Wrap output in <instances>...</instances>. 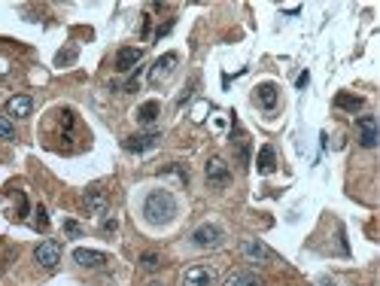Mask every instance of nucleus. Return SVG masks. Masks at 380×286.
I'll return each instance as SVG.
<instances>
[{
  "label": "nucleus",
  "instance_id": "18",
  "mask_svg": "<svg viewBox=\"0 0 380 286\" xmlns=\"http://www.w3.org/2000/svg\"><path fill=\"white\" fill-rule=\"evenodd\" d=\"M335 107H337V110H350V113H356V110H362V97L341 92V95L335 97Z\"/></svg>",
  "mask_w": 380,
  "mask_h": 286
},
{
  "label": "nucleus",
  "instance_id": "5",
  "mask_svg": "<svg viewBox=\"0 0 380 286\" xmlns=\"http://www.w3.org/2000/svg\"><path fill=\"white\" fill-rule=\"evenodd\" d=\"M34 259H37L40 268L52 271L55 265L61 262V243H58V241H43V243H37V250H34Z\"/></svg>",
  "mask_w": 380,
  "mask_h": 286
},
{
  "label": "nucleus",
  "instance_id": "12",
  "mask_svg": "<svg viewBox=\"0 0 380 286\" xmlns=\"http://www.w3.org/2000/svg\"><path fill=\"white\" fill-rule=\"evenodd\" d=\"M73 259L80 262L82 268H101V265L110 262V256L101 253V250H86V247H80V250H73Z\"/></svg>",
  "mask_w": 380,
  "mask_h": 286
},
{
  "label": "nucleus",
  "instance_id": "20",
  "mask_svg": "<svg viewBox=\"0 0 380 286\" xmlns=\"http://www.w3.org/2000/svg\"><path fill=\"white\" fill-rule=\"evenodd\" d=\"M140 265H143L146 271H158L161 265H165V259H161L158 253H143V256H140Z\"/></svg>",
  "mask_w": 380,
  "mask_h": 286
},
{
  "label": "nucleus",
  "instance_id": "25",
  "mask_svg": "<svg viewBox=\"0 0 380 286\" xmlns=\"http://www.w3.org/2000/svg\"><path fill=\"white\" fill-rule=\"evenodd\" d=\"M150 286H165V283H158V281H152V283H150Z\"/></svg>",
  "mask_w": 380,
  "mask_h": 286
},
{
  "label": "nucleus",
  "instance_id": "11",
  "mask_svg": "<svg viewBox=\"0 0 380 286\" xmlns=\"http://www.w3.org/2000/svg\"><path fill=\"white\" fill-rule=\"evenodd\" d=\"M158 141H161L158 131H150V134H134V137H128V141H125L122 146H125L128 152H146V150H156Z\"/></svg>",
  "mask_w": 380,
  "mask_h": 286
},
{
  "label": "nucleus",
  "instance_id": "23",
  "mask_svg": "<svg viewBox=\"0 0 380 286\" xmlns=\"http://www.w3.org/2000/svg\"><path fill=\"white\" fill-rule=\"evenodd\" d=\"M73 55H76L73 49H67V52H61V55H58V64H64V61H73Z\"/></svg>",
  "mask_w": 380,
  "mask_h": 286
},
{
  "label": "nucleus",
  "instance_id": "4",
  "mask_svg": "<svg viewBox=\"0 0 380 286\" xmlns=\"http://www.w3.org/2000/svg\"><path fill=\"white\" fill-rule=\"evenodd\" d=\"M204 177H207L210 189H225V186L231 183V171H228V165H225L222 158H210L207 171H204Z\"/></svg>",
  "mask_w": 380,
  "mask_h": 286
},
{
  "label": "nucleus",
  "instance_id": "7",
  "mask_svg": "<svg viewBox=\"0 0 380 286\" xmlns=\"http://www.w3.org/2000/svg\"><path fill=\"white\" fill-rule=\"evenodd\" d=\"M34 113V97L31 95H16L6 101V119H27Z\"/></svg>",
  "mask_w": 380,
  "mask_h": 286
},
{
  "label": "nucleus",
  "instance_id": "24",
  "mask_svg": "<svg viewBox=\"0 0 380 286\" xmlns=\"http://www.w3.org/2000/svg\"><path fill=\"white\" fill-rule=\"evenodd\" d=\"M116 228H119L116 219H104V232H116Z\"/></svg>",
  "mask_w": 380,
  "mask_h": 286
},
{
  "label": "nucleus",
  "instance_id": "6",
  "mask_svg": "<svg viewBox=\"0 0 380 286\" xmlns=\"http://www.w3.org/2000/svg\"><path fill=\"white\" fill-rule=\"evenodd\" d=\"M356 131H359V143H362L365 150H375L377 146V119L375 116H359Z\"/></svg>",
  "mask_w": 380,
  "mask_h": 286
},
{
  "label": "nucleus",
  "instance_id": "3",
  "mask_svg": "<svg viewBox=\"0 0 380 286\" xmlns=\"http://www.w3.org/2000/svg\"><path fill=\"white\" fill-rule=\"evenodd\" d=\"M225 238V232L219 226H213V222H204V226H198L192 232V243L195 247H201V250H213V247H219Z\"/></svg>",
  "mask_w": 380,
  "mask_h": 286
},
{
  "label": "nucleus",
  "instance_id": "8",
  "mask_svg": "<svg viewBox=\"0 0 380 286\" xmlns=\"http://www.w3.org/2000/svg\"><path fill=\"white\" fill-rule=\"evenodd\" d=\"M82 207H86V213H91V216H104V213H107V207H110L107 192L88 189L86 195H82Z\"/></svg>",
  "mask_w": 380,
  "mask_h": 286
},
{
  "label": "nucleus",
  "instance_id": "10",
  "mask_svg": "<svg viewBox=\"0 0 380 286\" xmlns=\"http://www.w3.org/2000/svg\"><path fill=\"white\" fill-rule=\"evenodd\" d=\"M140 58H143V49H137V46L119 49V55H116V71H119V73L134 71V67L140 64Z\"/></svg>",
  "mask_w": 380,
  "mask_h": 286
},
{
  "label": "nucleus",
  "instance_id": "9",
  "mask_svg": "<svg viewBox=\"0 0 380 286\" xmlns=\"http://www.w3.org/2000/svg\"><path fill=\"white\" fill-rule=\"evenodd\" d=\"M182 286H213V268H207V265H192V268H186Z\"/></svg>",
  "mask_w": 380,
  "mask_h": 286
},
{
  "label": "nucleus",
  "instance_id": "13",
  "mask_svg": "<svg viewBox=\"0 0 380 286\" xmlns=\"http://www.w3.org/2000/svg\"><path fill=\"white\" fill-rule=\"evenodd\" d=\"M177 52H167V55H161V58L156 61V67H152V76L150 80L152 82H161L165 76H171V71H174V64H177Z\"/></svg>",
  "mask_w": 380,
  "mask_h": 286
},
{
  "label": "nucleus",
  "instance_id": "14",
  "mask_svg": "<svg viewBox=\"0 0 380 286\" xmlns=\"http://www.w3.org/2000/svg\"><path fill=\"white\" fill-rule=\"evenodd\" d=\"M256 104L262 110H274V107H277V86H274V82H262V86L256 88Z\"/></svg>",
  "mask_w": 380,
  "mask_h": 286
},
{
  "label": "nucleus",
  "instance_id": "19",
  "mask_svg": "<svg viewBox=\"0 0 380 286\" xmlns=\"http://www.w3.org/2000/svg\"><path fill=\"white\" fill-rule=\"evenodd\" d=\"M16 125L12 119H6V116H0V141H16Z\"/></svg>",
  "mask_w": 380,
  "mask_h": 286
},
{
  "label": "nucleus",
  "instance_id": "15",
  "mask_svg": "<svg viewBox=\"0 0 380 286\" xmlns=\"http://www.w3.org/2000/svg\"><path fill=\"white\" fill-rule=\"evenodd\" d=\"M256 167H259V174H274V167H277V152H274V146L265 143L262 150H259Z\"/></svg>",
  "mask_w": 380,
  "mask_h": 286
},
{
  "label": "nucleus",
  "instance_id": "22",
  "mask_svg": "<svg viewBox=\"0 0 380 286\" xmlns=\"http://www.w3.org/2000/svg\"><path fill=\"white\" fill-rule=\"evenodd\" d=\"M64 232H67V235H82V228H80V222L67 219V222H64Z\"/></svg>",
  "mask_w": 380,
  "mask_h": 286
},
{
  "label": "nucleus",
  "instance_id": "21",
  "mask_svg": "<svg viewBox=\"0 0 380 286\" xmlns=\"http://www.w3.org/2000/svg\"><path fill=\"white\" fill-rule=\"evenodd\" d=\"M37 228H40V232H46V228H49V216H46L43 207H37Z\"/></svg>",
  "mask_w": 380,
  "mask_h": 286
},
{
  "label": "nucleus",
  "instance_id": "16",
  "mask_svg": "<svg viewBox=\"0 0 380 286\" xmlns=\"http://www.w3.org/2000/svg\"><path fill=\"white\" fill-rule=\"evenodd\" d=\"M225 286H265V281L252 271H235V274H228Z\"/></svg>",
  "mask_w": 380,
  "mask_h": 286
},
{
  "label": "nucleus",
  "instance_id": "1",
  "mask_svg": "<svg viewBox=\"0 0 380 286\" xmlns=\"http://www.w3.org/2000/svg\"><path fill=\"white\" fill-rule=\"evenodd\" d=\"M143 213L150 222H156V226H161V222H171L174 216H177V198H174L171 192L165 189H156L146 195L143 201Z\"/></svg>",
  "mask_w": 380,
  "mask_h": 286
},
{
  "label": "nucleus",
  "instance_id": "2",
  "mask_svg": "<svg viewBox=\"0 0 380 286\" xmlns=\"http://www.w3.org/2000/svg\"><path fill=\"white\" fill-rule=\"evenodd\" d=\"M241 253L246 256L250 262H256V265H265V262H280V256L274 253V250L268 247V243H262L259 238H246L241 243Z\"/></svg>",
  "mask_w": 380,
  "mask_h": 286
},
{
  "label": "nucleus",
  "instance_id": "17",
  "mask_svg": "<svg viewBox=\"0 0 380 286\" xmlns=\"http://www.w3.org/2000/svg\"><path fill=\"white\" fill-rule=\"evenodd\" d=\"M158 113H161L158 101H146V104H140V107H137V122L140 125H152L158 119Z\"/></svg>",
  "mask_w": 380,
  "mask_h": 286
}]
</instances>
